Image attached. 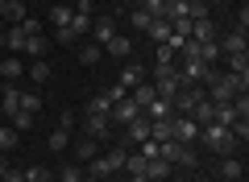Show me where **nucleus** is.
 I'll return each mask as SVG.
<instances>
[{"label":"nucleus","mask_w":249,"mask_h":182,"mask_svg":"<svg viewBox=\"0 0 249 182\" xmlns=\"http://www.w3.org/2000/svg\"><path fill=\"white\" fill-rule=\"evenodd\" d=\"M196 141H204L208 149H212V153H220V157H229L232 149L241 145L237 137H232V129H224V124H204V129H199V137Z\"/></svg>","instance_id":"1"},{"label":"nucleus","mask_w":249,"mask_h":182,"mask_svg":"<svg viewBox=\"0 0 249 182\" xmlns=\"http://www.w3.org/2000/svg\"><path fill=\"white\" fill-rule=\"evenodd\" d=\"M249 87V79H241V75H232V70H224V75H216V83L208 87V99L212 104H229L232 96H241Z\"/></svg>","instance_id":"2"},{"label":"nucleus","mask_w":249,"mask_h":182,"mask_svg":"<svg viewBox=\"0 0 249 182\" xmlns=\"http://www.w3.org/2000/svg\"><path fill=\"white\" fill-rule=\"evenodd\" d=\"M158 157H166L170 165H196V162H199L196 145H187V141H162V145H158Z\"/></svg>","instance_id":"3"},{"label":"nucleus","mask_w":249,"mask_h":182,"mask_svg":"<svg viewBox=\"0 0 249 182\" xmlns=\"http://www.w3.org/2000/svg\"><path fill=\"white\" fill-rule=\"evenodd\" d=\"M71 132H75V116L62 112V120L50 129V137H46V145H50V153H67L71 149Z\"/></svg>","instance_id":"4"},{"label":"nucleus","mask_w":249,"mask_h":182,"mask_svg":"<svg viewBox=\"0 0 249 182\" xmlns=\"http://www.w3.org/2000/svg\"><path fill=\"white\" fill-rule=\"evenodd\" d=\"M199 137V124L191 116H170V141H187V145H196Z\"/></svg>","instance_id":"5"},{"label":"nucleus","mask_w":249,"mask_h":182,"mask_svg":"<svg viewBox=\"0 0 249 182\" xmlns=\"http://www.w3.org/2000/svg\"><path fill=\"white\" fill-rule=\"evenodd\" d=\"M137 116H142V108H137L129 96H124V99H116V104L108 108V120H112V124H129V120H137Z\"/></svg>","instance_id":"6"},{"label":"nucleus","mask_w":249,"mask_h":182,"mask_svg":"<svg viewBox=\"0 0 249 182\" xmlns=\"http://www.w3.org/2000/svg\"><path fill=\"white\" fill-rule=\"evenodd\" d=\"M108 129H112V120H108V116H88V120H83V137L100 141V145L108 141Z\"/></svg>","instance_id":"7"},{"label":"nucleus","mask_w":249,"mask_h":182,"mask_svg":"<svg viewBox=\"0 0 249 182\" xmlns=\"http://www.w3.org/2000/svg\"><path fill=\"white\" fill-rule=\"evenodd\" d=\"M0 46H4L9 54H21V46H25V29H21V25H4V29H0Z\"/></svg>","instance_id":"8"},{"label":"nucleus","mask_w":249,"mask_h":182,"mask_svg":"<svg viewBox=\"0 0 249 182\" xmlns=\"http://www.w3.org/2000/svg\"><path fill=\"white\" fill-rule=\"evenodd\" d=\"M142 116H145V120H150V124H154V120H170V116H175V108H170V99L154 96L150 104H145V112H142Z\"/></svg>","instance_id":"9"},{"label":"nucleus","mask_w":249,"mask_h":182,"mask_svg":"<svg viewBox=\"0 0 249 182\" xmlns=\"http://www.w3.org/2000/svg\"><path fill=\"white\" fill-rule=\"evenodd\" d=\"M216 46H220V58L224 54H245V29L232 25L229 33H224V42H216Z\"/></svg>","instance_id":"10"},{"label":"nucleus","mask_w":249,"mask_h":182,"mask_svg":"<svg viewBox=\"0 0 249 182\" xmlns=\"http://www.w3.org/2000/svg\"><path fill=\"white\" fill-rule=\"evenodd\" d=\"M124 137H129V145H145V141H150V120H145V116L129 120L124 124Z\"/></svg>","instance_id":"11"},{"label":"nucleus","mask_w":249,"mask_h":182,"mask_svg":"<svg viewBox=\"0 0 249 182\" xmlns=\"http://www.w3.org/2000/svg\"><path fill=\"white\" fill-rule=\"evenodd\" d=\"M104 54H108V58H129V54H133V42H129L124 33H112L104 42Z\"/></svg>","instance_id":"12"},{"label":"nucleus","mask_w":249,"mask_h":182,"mask_svg":"<svg viewBox=\"0 0 249 182\" xmlns=\"http://www.w3.org/2000/svg\"><path fill=\"white\" fill-rule=\"evenodd\" d=\"M0 112H4V116L21 112V87H17V83H9L4 91H0Z\"/></svg>","instance_id":"13"},{"label":"nucleus","mask_w":249,"mask_h":182,"mask_svg":"<svg viewBox=\"0 0 249 182\" xmlns=\"http://www.w3.org/2000/svg\"><path fill=\"white\" fill-rule=\"evenodd\" d=\"M0 21H4V25H21V21H25V0H4Z\"/></svg>","instance_id":"14"},{"label":"nucleus","mask_w":249,"mask_h":182,"mask_svg":"<svg viewBox=\"0 0 249 182\" xmlns=\"http://www.w3.org/2000/svg\"><path fill=\"white\" fill-rule=\"evenodd\" d=\"M137 83H145V66H137V62H124V70H121V87H124V91H133Z\"/></svg>","instance_id":"15"},{"label":"nucleus","mask_w":249,"mask_h":182,"mask_svg":"<svg viewBox=\"0 0 249 182\" xmlns=\"http://www.w3.org/2000/svg\"><path fill=\"white\" fill-rule=\"evenodd\" d=\"M112 33H116L112 17H96V21H91V42H96V46H104V42H108Z\"/></svg>","instance_id":"16"},{"label":"nucleus","mask_w":249,"mask_h":182,"mask_svg":"<svg viewBox=\"0 0 249 182\" xmlns=\"http://www.w3.org/2000/svg\"><path fill=\"white\" fill-rule=\"evenodd\" d=\"M145 37H150L154 46H166V37H170V21H166V17H154L150 29H145Z\"/></svg>","instance_id":"17"},{"label":"nucleus","mask_w":249,"mask_h":182,"mask_svg":"<svg viewBox=\"0 0 249 182\" xmlns=\"http://www.w3.org/2000/svg\"><path fill=\"white\" fill-rule=\"evenodd\" d=\"M21 75H25V62H21V58H13V54H9V58L0 62V79H9V83H17Z\"/></svg>","instance_id":"18"},{"label":"nucleus","mask_w":249,"mask_h":182,"mask_svg":"<svg viewBox=\"0 0 249 182\" xmlns=\"http://www.w3.org/2000/svg\"><path fill=\"white\" fill-rule=\"evenodd\" d=\"M166 174H170V162H166V157H145V178H150V182L166 178Z\"/></svg>","instance_id":"19"},{"label":"nucleus","mask_w":249,"mask_h":182,"mask_svg":"<svg viewBox=\"0 0 249 182\" xmlns=\"http://www.w3.org/2000/svg\"><path fill=\"white\" fill-rule=\"evenodd\" d=\"M220 178L224 182H241V178H245V165H241L237 157H224V162H220Z\"/></svg>","instance_id":"20"},{"label":"nucleus","mask_w":249,"mask_h":182,"mask_svg":"<svg viewBox=\"0 0 249 182\" xmlns=\"http://www.w3.org/2000/svg\"><path fill=\"white\" fill-rule=\"evenodd\" d=\"M75 157H79V162H91V157H100V141L79 137V141H75Z\"/></svg>","instance_id":"21"},{"label":"nucleus","mask_w":249,"mask_h":182,"mask_svg":"<svg viewBox=\"0 0 249 182\" xmlns=\"http://www.w3.org/2000/svg\"><path fill=\"white\" fill-rule=\"evenodd\" d=\"M17 141H21V132L13 129V124H0V157L13 153V149H17Z\"/></svg>","instance_id":"22"},{"label":"nucleus","mask_w":249,"mask_h":182,"mask_svg":"<svg viewBox=\"0 0 249 182\" xmlns=\"http://www.w3.org/2000/svg\"><path fill=\"white\" fill-rule=\"evenodd\" d=\"M191 42H216V29H212V21H191Z\"/></svg>","instance_id":"23"},{"label":"nucleus","mask_w":249,"mask_h":182,"mask_svg":"<svg viewBox=\"0 0 249 182\" xmlns=\"http://www.w3.org/2000/svg\"><path fill=\"white\" fill-rule=\"evenodd\" d=\"M21 54H29V58H46V37L42 33H29L25 46H21Z\"/></svg>","instance_id":"24"},{"label":"nucleus","mask_w":249,"mask_h":182,"mask_svg":"<svg viewBox=\"0 0 249 182\" xmlns=\"http://www.w3.org/2000/svg\"><path fill=\"white\" fill-rule=\"evenodd\" d=\"M29 79H34V83H46V79H50L54 75V66H50V62H46V58H34V62H29Z\"/></svg>","instance_id":"25"},{"label":"nucleus","mask_w":249,"mask_h":182,"mask_svg":"<svg viewBox=\"0 0 249 182\" xmlns=\"http://www.w3.org/2000/svg\"><path fill=\"white\" fill-rule=\"evenodd\" d=\"M100 58H104V46H96V42L79 46V62H83V66H96Z\"/></svg>","instance_id":"26"},{"label":"nucleus","mask_w":249,"mask_h":182,"mask_svg":"<svg viewBox=\"0 0 249 182\" xmlns=\"http://www.w3.org/2000/svg\"><path fill=\"white\" fill-rule=\"evenodd\" d=\"M129 99H133V104H137V108H142V112H145V104H150V99H154V83H137L133 91H129Z\"/></svg>","instance_id":"27"},{"label":"nucleus","mask_w":249,"mask_h":182,"mask_svg":"<svg viewBox=\"0 0 249 182\" xmlns=\"http://www.w3.org/2000/svg\"><path fill=\"white\" fill-rule=\"evenodd\" d=\"M241 116L232 112V104H216V116H212V124H224V129H232Z\"/></svg>","instance_id":"28"},{"label":"nucleus","mask_w":249,"mask_h":182,"mask_svg":"<svg viewBox=\"0 0 249 182\" xmlns=\"http://www.w3.org/2000/svg\"><path fill=\"white\" fill-rule=\"evenodd\" d=\"M71 4H54V9H50V25L54 29H62V25H71Z\"/></svg>","instance_id":"29"},{"label":"nucleus","mask_w":249,"mask_h":182,"mask_svg":"<svg viewBox=\"0 0 249 182\" xmlns=\"http://www.w3.org/2000/svg\"><path fill=\"white\" fill-rule=\"evenodd\" d=\"M108 108H112L108 91H104V96H91V99H88V116H108Z\"/></svg>","instance_id":"30"},{"label":"nucleus","mask_w":249,"mask_h":182,"mask_svg":"<svg viewBox=\"0 0 249 182\" xmlns=\"http://www.w3.org/2000/svg\"><path fill=\"white\" fill-rule=\"evenodd\" d=\"M21 112L37 116V112H42V96H37V91H21Z\"/></svg>","instance_id":"31"},{"label":"nucleus","mask_w":249,"mask_h":182,"mask_svg":"<svg viewBox=\"0 0 249 182\" xmlns=\"http://www.w3.org/2000/svg\"><path fill=\"white\" fill-rule=\"evenodd\" d=\"M224 58H229V70H232V75L249 79V58H245V54H224Z\"/></svg>","instance_id":"32"},{"label":"nucleus","mask_w":249,"mask_h":182,"mask_svg":"<svg viewBox=\"0 0 249 182\" xmlns=\"http://www.w3.org/2000/svg\"><path fill=\"white\" fill-rule=\"evenodd\" d=\"M58 182H83V170L75 162H62L58 165Z\"/></svg>","instance_id":"33"},{"label":"nucleus","mask_w":249,"mask_h":182,"mask_svg":"<svg viewBox=\"0 0 249 182\" xmlns=\"http://www.w3.org/2000/svg\"><path fill=\"white\" fill-rule=\"evenodd\" d=\"M150 21H154V17H150L145 9H133V13H129V25H133L137 33H145V29H150Z\"/></svg>","instance_id":"34"},{"label":"nucleus","mask_w":249,"mask_h":182,"mask_svg":"<svg viewBox=\"0 0 249 182\" xmlns=\"http://www.w3.org/2000/svg\"><path fill=\"white\" fill-rule=\"evenodd\" d=\"M187 17L191 21H208V0H187Z\"/></svg>","instance_id":"35"},{"label":"nucleus","mask_w":249,"mask_h":182,"mask_svg":"<svg viewBox=\"0 0 249 182\" xmlns=\"http://www.w3.org/2000/svg\"><path fill=\"white\" fill-rule=\"evenodd\" d=\"M9 124H13L17 132H29V129H34V116H29V112H13V116H9Z\"/></svg>","instance_id":"36"},{"label":"nucleus","mask_w":249,"mask_h":182,"mask_svg":"<svg viewBox=\"0 0 249 182\" xmlns=\"http://www.w3.org/2000/svg\"><path fill=\"white\" fill-rule=\"evenodd\" d=\"M25 182H54V174L46 170V165H29V170H25Z\"/></svg>","instance_id":"37"},{"label":"nucleus","mask_w":249,"mask_h":182,"mask_svg":"<svg viewBox=\"0 0 249 182\" xmlns=\"http://www.w3.org/2000/svg\"><path fill=\"white\" fill-rule=\"evenodd\" d=\"M21 29H25V37H29V33H42V21H34V17H25V21H21Z\"/></svg>","instance_id":"38"},{"label":"nucleus","mask_w":249,"mask_h":182,"mask_svg":"<svg viewBox=\"0 0 249 182\" xmlns=\"http://www.w3.org/2000/svg\"><path fill=\"white\" fill-rule=\"evenodd\" d=\"M0 182H25V170H13V165H9V170H4V178H0Z\"/></svg>","instance_id":"39"},{"label":"nucleus","mask_w":249,"mask_h":182,"mask_svg":"<svg viewBox=\"0 0 249 182\" xmlns=\"http://www.w3.org/2000/svg\"><path fill=\"white\" fill-rule=\"evenodd\" d=\"M104 182H129V178H124V174H112V178H104Z\"/></svg>","instance_id":"40"},{"label":"nucleus","mask_w":249,"mask_h":182,"mask_svg":"<svg viewBox=\"0 0 249 182\" xmlns=\"http://www.w3.org/2000/svg\"><path fill=\"white\" fill-rule=\"evenodd\" d=\"M4 170H9V162H4V157H0V178H4Z\"/></svg>","instance_id":"41"},{"label":"nucleus","mask_w":249,"mask_h":182,"mask_svg":"<svg viewBox=\"0 0 249 182\" xmlns=\"http://www.w3.org/2000/svg\"><path fill=\"white\" fill-rule=\"evenodd\" d=\"M83 182H100V178H91V174H83Z\"/></svg>","instance_id":"42"},{"label":"nucleus","mask_w":249,"mask_h":182,"mask_svg":"<svg viewBox=\"0 0 249 182\" xmlns=\"http://www.w3.org/2000/svg\"><path fill=\"white\" fill-rule=\"evenodd\" d=\"M208 4H220V0H208Z\"/></svg>","instance_id":"43"},{"label":"nucleus","mask_w":249,"mask_h":182,"mask_svg":"<svg viewBox=\"0 0 249 182\" xmlns=\"http://www.w3.org/2000/svg\"><path fill=\"white\" fill-rule=\"evenodd\" d=\"M0 9H4V0H0Z\"/></svg>","instance_id":"44"}]
</instances>
